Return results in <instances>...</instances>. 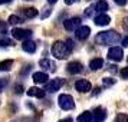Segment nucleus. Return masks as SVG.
<instances>
[{
  "label": "nucleus",
  "mask_w": 128,
  "mask_h": 122,
  "mask_svg": "<svg viewBox=\"0 0 128 122\" xmlns=\"http://www.w3.org/2000/svg\"><path fill=\"white\" fill-rule=\"evenodd\" d=\"M118 40H120V35L116 33L115 30L101 32V33H98L96 37H95V42L99 43V45H104V46H106V45H114V43H116Z\"/></svg>",
  "instance_id": "f257e3e1"
},
{
  "label": "nucleus",
  "mask_w": 128,
  "mask_h": 122,
  "mask_svg": "<svg viewBox=\"0 0 128 122\" xmlns=\"http://www.w3.org/2000/svg\"><path fill=\"white\" fill-rule=\"evenodd\" d=\"M70 52H72V49L66 45V42L58 40L52 45V55L56 59H66Z\"/></svg>",
  "instance_id": "f03ea898"
},
{
  "label": "nucleus",
  "mask_w": 128,
  "mask_h": 122,
  "mask_svg": "<svg viewBox=\"0 0 128 122\" xmlns=\"http://www.w3.org/2000/svg\"><path fill=\"white\" fill-rule=\"evenodd\" d=\"M59 102V106L62 108L64 111H70L75 108V102H74V98L70 96V95H66V93H64V95H60L58 99Z\"/></svg>",
  "instance_id": "7ed1b4c3"
},
{
  "label": "nucleus",
  "mask_w": 128,
  "mask_h": 122,
  "mask_svg": "<svg viewBox=\"0 0 128 122\" xmlns=\"http://www.w3.org/2000/svg\"><path fill=\"white\" fill-rule=\"evenodd\" d=\"M32 30L29 29H13L12 30V36L18 40H29L32 37Z\"/></svg>",
  "instance_id": "20e7f679"
},
{
  "label": "nucleus",
  "mask_w": 128,
  "mask_h": 122,
  "mask_svg": "<svg viewBox=\"0 0 128 122\" xmlns=\"http://www.w3.org/2000/svg\"><path fill=\"white\" fill-rule=\"evenodd\" d=\"M62 85H64V79L56 78V79H52V81L46 82V89H45V91L53 93V92H56V91H59V89L62 88Z\"/></svg>",
  "instance_id": "39448f33"
},
{
  "label": "nucleus",
  "mask_w": 128,
  "mask_h": 122,
  "mask_svg": "<svg viewBox=\"0 0 128 122\" xmlns=\"http://www.w3.org/2000/svg\"><path fill=\"white\" fill-rule=\"evenodd\" d=\"M122 56H124V52H122L121 47H111L110 50H108V59H111V60H114V62H120V60H122Z\"/></svg>",
  "instance_id": "423d86ee"
},
{
  "label": "nucleus",
  "mask_w": 128,
  "mask_h": 122,
  "mask_svg": "<svg viewBox=\"0 0 128 122\" xmlns=\"http://www.w3.org/2000/svg\"><path fill=\"white\" fill-rule=\"evenodd\" d=\"M91 82L86 81V79H79V81H76L75 82V89L78 91V92H81V93H86L91 91Z\"/></svg>",
  "instance_id": "0eeeda50"
},
{
  "label": "nucleus",
  "mask_w": 128,
  "mask_h": 122,
  "mask_svg": "<svg viewBox=\"0 0 128 122\" xmlns=\"http://www.w3.org/2000/svg\"><path fill=\"white\" fill-rule=\"evenodd\" d=\"M64 26L66 30H69V32H72V30H76L79 26H81V19L79 17H70V19H66L64 22Z\"/></svg>",
  "instance_id": "6e6552de"
},
{
  "label": "nucleus",
  "mask_w": 128,
  "mask_h": 122,
  "mask_svg": "<svg viewBox=\"0 0 128 122\" xmlns=\"http://www.w3.org/2000/svg\"><path fill=\"white\" fill-rule=\"evenodd\" d=\"M66 70L69 72L70 75H76V73H81L84 70V65L78 60H74V62H69L68 66H66Z\"/></svg>",
  "instance_id": "1a4fd4ad"
},
{
  "label": "nucleus",
  "mask_w": 128,
  "mask_h": 122,
  "mask_svg": "<svg viewBox=\"0 0 128 122\" xmlns=\"http://www.w3.org/2000/svg\"><path fill=\"white\" fill-rule=\"evenodd\" d=\"M89 33H91V29L88 26H79L75 30V36H76L78 40H85V39H88Z\"/></svg>",
  "instance_id": "9d476101"
},
{
  "label": "nucleus",
  "mask_w": 128,
  "mask_h": 122,
  "mask_svg": "<svg viewBox=\"0 0 128 122\" xmlns=\"http://www.w3.org/2000/svg\"><path fill=\"white\" fill-rule=\"evenodd\" d=\"M106 118V111L104 108H96L92 112V121L94 122H102Z\"/></svg>",
  "instance_id": "9b49d317"
},
{
  "label": "nucleus",
  "mask_w": 128,
  "mask_h": 122,
  "mask_svg": "<svg viewBox=\"0 0 128 122\" xmlns=\"http://www.w3.org/2000/svg\"><path fill=\"white\" fill-rule=\"evenodd\" d=\"M110 22H111V17L108 14H104V13H101L95 17V24L96 26H108Z\"/></svg>",
  "instance_id": "f8f14e48"
},
{
  "label": "nucleus",
  "mask_w": 128,
  "mask_h": 122,
  "mask_svg": "<svg viewBox=\"0 0 128 122\" xmlns=\"http://www.w3.org/2000/svg\"><path fill=\"white\" fill-rule=\"evenodd\" d=\"M33 81H35V83H46L48 82V73H45V72H35L33 73Z\"/></svg>",
  "instance_id": "ddd939ff"
},
{
  "label": "nucleus",
  "mask_w": 128,
  "mask_h": 122,
  "mask_svg": "<svg viewBox=\"0 0 128 122\" xmlns=\"http://www.w3.org/2000/svg\"><path fill=\"white\" fill-rule=\"evenodd\" d=\"M39 65H40V68H43V69L49 70V72H55V63H53L52 60H49V59H42L40 62H39Z\"/></svg>",
  "instance_id": "4468645a"
},
{
  "label": "nucleus",
  "mask_w": 128,
  "mask_h": 122,
  "mask_svg": "<svg viewBox=\"0 0 128 122\" xmlns=\"http://www.w3.org/2000/svg\"><path fill=\"white\" fill-rule=\"evenodd\" d=\"M28 95H29V96H35V98H43V96H45V91L40 89V88L33 86L28 91Z\"/></svg>",
  "instance_id": "2eb2a0df"
},
{
  "label": "nucleus",
  "mask_w": 128,
  "mask_h": 122,
  "mask_svg": "<svg viewBox=\"0 0 128 122\" xmlns=\"http://www.w3.org/2000/svg\"><path fill=\"white\" fill-rule=\"evenodd\" d=\"M24 52L28 53H35L36 50V43L35 42H30V40H23V45H22Z\"/></svg>",
  "instance_id": "dca6fc26"
},
{
  "label": "nucleus",
  "mask_w": 128,
  "mask_h": 122,
  "mask_svg": "<svg viewBox=\"0 0 128 122\" xmlns=\"http://www.w3.org/2000/svg\"><path fill=\"white\" fill-rule=\"evenodd\" d=\"M102 65H104V60L101 58H96L89 62V68H91V70H99L102 68Z\"/></svg>",
  "instance_id": "f3484780"
},
{
  "label": "nucleus",
  "mask_w": 128,
  "mask_h": 122,
  "mask_svg": "<svg viewBox=\"0 0 128 122\" xmlns=\"http://www.w3.org/2000/svg\"><path fill=\"white\" fill-rule=\"evenodd\" d=\"M94 7H95V12H101L104 13L105 10H108V3L105 1V0H99V1H96V4H94Z\"/></svg>",
  "instance_id": "a211bd4d"
},
{
  "label": "nucleus",
  "mask_w": 128,
  "mask_h": 122,
  "mask_svg": "<svg viewBox=\"0 0 128 122\" xmlns=\"http://www.w3.org/2000/svg\"><path fill=\"white\" fill-rule=\"evenodd\" d=\"M22 12H23V16L28 19H33L38 16V10H36L35 7H28V9H23Z\"/></svg>",
  "instance_id": "6ab92c4d"
},
{
  "label": "nucleus",
  "mask_w": 128,
  "mask_h": 122,
  "mask_svg": "<svg viewBox=\"0 0 128 122\" xmlns=\"http://www.w3.org/2000/svg\"><path fill=\"white\" fill-rule=\"evenodd\" d=\"M91 121H92V112H89V111H85L78 116V122H91Z\"/></svg>",
  "instance_id": "aec40b11"
},
{
  "label": "nucleus",
  "mask_w": 128,
  "mask_h": 122,
  "mask_svg": "<svg viewBox=\"0 0 128 122\" xmlns=\"http://www.w3.org/2000/svg\"><path fill=\"white\" fill-rule=\"evenodd\" d=\"M12 66H13V60H10V59H6V60H2L0 62V70H3V72L10 70Z\"/></svg>",
  "instance_id": "412c9836"
},
{
  "label": "nucleus",
  "mask_w": 128,
  "mask_h": 122,
  "mask_svg": "<svg viewBox=\"0 0 128 122\" xmlns=\"http://www.w3.org/2000/svg\"><path fill=\"white\" fill-rule=\"evenodd\" d=\"M22 22H23V20L19 17V16H16V14H12V16L9 17V23L10 24H20Z\"/></svg>",
  "instance_id": "4be33fe9"
},
{
  "label": "nucleus",
  "mask_w": 128,
  "mask_h": 122,
  "mask_svg": "<svg viewBox=\"0 0 128 122\" xmlns=\"http://www.w3.org/2000/svg\"><path fill=\"white\" fill-rule=\"evenodd\" d=\"M115 122H128V116L125 114H118L115 118Z\"/></svg>",
  "instance_id": "5701e85b"
},
{
  "label": "nucleus",
  "mask_w": 128,
  "mask_h": 122,
  "mask_svg": "<svg viewBox=\"0 0 128 122\" xmlns=\"http://www.w3.org/2000/svg\"><path fill=\"white\" fill-rule=\"evenodd\" d=\"M102 83H104V86H112L115 83V79H112V78H104Z\"/></svg>",
  "instance_id": "b1692460"
},
{
  "label": "nucleus",
  "mask_w": 128,
  "mask_h": 122,
  "mask_svg": "<svg viewBox=\"0 0 128 122\" xmlns=\"http://www.w3.org/2000/svg\"><path fill=\"white\" fill-rule=\"evenodd\" d=\"M94 12H95V7H94V6L88 7L86 10H85V16H88V17H91V16L94 14Z\"/></svg>",
  "instance_id": "393cba45"
},
{
  "label": "nucleus",
  "mask_w": 128,
  "mask_h": 122,
  "mask_svg": "<svg viewBox=\"0 0 128 122\" xmlns=\"http://www.w3.org/2000/svg\"><path fill=\"white\" fill-rule=\"evenodd\" d=\"M10 45H13L10 39H4V40H0V46H3V47H6V46H10Z\"/></svg>",
  "instance_id": "a878e982"
},
{
  "label": "nucleus",
  "mask_w": 128,
  "mask_h": 122,
  "mask_svg": "<svg viewBox=\"0 0 128 122\" xmlns=\"http://www.w3.org/2000/svg\"><path fill=\"white\" fill-rule=\"evenodd\" d=\"M121 76L124 78V79H128V68H124V69H121Z\"/></svg>",
  "instance_id": "bb28decb"
},
{
  "label": "nucleus",
  "mask_w": 128,
  "mask_h": 122,
  "mask_svg": "<svg viewBox=\"0 0 128 122\" xmlns=\"http://www.w3.org/2000/svg\"><path fill=\"white\" fill-rule=\"evenodd\" d=\"M116 4H120V6H125L127 4V0H114Z\"/></svg>",
  "instance_id": "cd10ccee"
},
{
  "label": "nucleus",
  "mask_w": 128,
  "mask_h": 122,
  "mask_svg": "<svg viewBox=\"0 0 128 122\" xmlns=\"http://www.w3.org/2000/svg\"><path fill=\"white\" fill-rule=\"evenodd\" d=\"M14 89H16V93H22V91H23V86L16 85V86H14Z\"/></svg>",
  "instance_id": "c85d7f7f"
},
{
  "label": "nucleus",
  "mask_w": 128,
  "mask_h": 122,
  "mask_svg": "<svg viewBox=\"0 0 128 122\" xmlns=\"http://www.w3.org/2000/svg\"><path fill=\"white\" fill-rule=\"evenodd\" d=\"M29 70H30V66H26V69H24V70H22V72H20V75H28V72H29Z\"/></svg>",
  "instance_id": "c756f323"
},
{
  "label": "nucleus",
  "mask_w": 128,
  "mask_h": 122,
  "mask_svg": "<svg viewBox=\"0 0 128 122\" xmlns=\"http://www.w3.org/2000/svg\"><path fill=\"white\" fill-rule=\"evenodd\" d=\"M76 1H79V0H65L66 4H74V3H76Z\"/></svg>",
  "instance_id": "7c9ffc66"
},
{
  "label": "nucleus",
  "mask_w": 128,
  "mask_h": 122,
  "mask_svg": "<svg viewBox=\"0 0 128 122\" xmlns=\"http://www.w3.org/2000/svg\"><path fill=\"white\" fill-rule=\"evenodd\" d=\"M122 45H124L125 47H128V36L125 37V39H124V40H122Z\"/></svg>",
  "instance_id": "2f4dec72"
},
{
  "label": "nucleus",
  "mask_w": 128,
  "mask_h": 122,
  "mask_svg": "<svg viewBox=\"0 0 128 122\" xmlns=\"http://www.w3.org/2000/svg\"><path fill=\"white\" fill-rule=\"evenodd\" d=\"M124 27H125V29H128V17L124 19Z\"/></svg>",
  "instance_id": "473e14b6"
},
{
  "label": "nucleus",
  "mask_w": 128,
  "mask_h": 122,
  "mask_svg": "<svg viewBox=\"0 0 128 122\" xmlns=\"http://www.w3.org/2000/svg\"><path fill=\"white\" fill-rule=\"evenodd\" d=\"M59 122H74V121H72V118H65V119H62Z\"/></svg>",
  "instance_id": "72a5a7b5"
},
{
  "label": "nucleus",
  "mask_w": 128,
  "mask_h": 122,
  "mask_svg": "<svg viewBox=\"0 0 128 122\" xmlns=\"http://www.w3.org/2000/svg\"><path fill=\"white\" fill-rule=\"evenodd\" d=\"M12 0H0V4H6V3H10Z\"/></svg>",
  "instance_id": "f704fd0d"
},
{
  "label": "nucleus",
  "mask_w": 128,
  "mask_h": 122,
  "mask_svg": "<svg viewBox=\"0 0 128 122\" xmlns=\"http://www.w3.org/2000/svg\"><path fill=\"white\" fill-rule=\"evenodd\" d=\"M48 1H49V3H52V4H53V3H56L58 0H48Z\"/></svg>",
  "instance_id": "c9c22d12"
}]
</instances>
